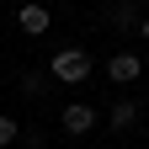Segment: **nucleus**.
<instances>
[{
	"instance_id": "obj_8",
	"label": "nucleus",
	"mask_w": 149,
	"mask_h": 149,
	"mask_svg": "<svg viewBox=\"0 0 149 149\" xmlns=\"http://www.w3.org/2000/svg\"><path fill=\"white\" fill-rule=\"evenodd\" d=\"M133 32H139V37H144V43H149V11L139 16V27H133Z\"/></svg>"
},
{
	"instance_id": "obj_2",
	"label": "nucleus",
	"mask_w": 149,
	"mask_h": 149,
	"mask_svg": "<svg viewBox=\"0 0 149 149\" xmlns=\"http://www.w3.org/2000/svg\"><path fill=\"white\" fill-rule=\"evenodd\" d=\"M96 123H101V112L91 107V101H64V112H59V128H64L69 139H85Z\"/></svg>"
},
{
	"instance_id": "obj_3",
	"label": "nucleus",
	"mask_w": 149,
	"mask_h": 149,
	"mask_svg": "<svg viewBox=\"0 0 149 149\" xmlns=\"http://www.w3.org/2000/svg\"><path fill=\"white\" fill-rule=\"evenodd\" d=\"M139 74H144V59H139V53L123 48V53H112V59H107V80H112V85H133Z\"/></svg>"
},
{
	"instance_id": "obj_6",
	"label": "nucleus",
	"mask_w": 149,
	"mask_h": 149,
	"mask_svg": "<svg viewBox=\"0 0 149 149\" xmlns=\"http://www.w3.org/2000/svg\"><path fill=\"white\" fill-rule=\"evenodd\" d=\"M48 91V69H27L22 74V96H43Z\"/></svg>"
},
{
	"instance_id": "obj_1",
	"label": "nucleus",
	"mask_w": 149,
	"mask_h": 149,
	"mask_svg": "<svg viewBox=\"0 0 149 149\" xmlns=\"http://www.w3.org/2000/svg\"><path fill=\"white\" fill-rule=\"evenodd\" d=\"M43 69H48V80H59V85H80V80H91V53L85 48H59Z\"/></svg>"
},
{
	"instance_id": "obj_7",
	"label": "nucleus",
	"mask_w": 149,
	"mask_h": 149,
	"mask_svg": "<svg viewBox=\"0 0 149 149\" xmlns=\"http://www.w3.org/2000/svg\"><path fill=\"white\" fill-rule=\"evenodd\" d=\"M16 139H22V123H16V117H6V112H0V149H11Z\"/></svg>"
},
{
	"instance_id": "obj_4",
	"label": "nucleus",
	"mask_w": 149,
	"mask_h": 149,
	"mask_svg": "<svg viewBox=\"0 0 149 149\" xmlns=\"http://www.w3.org/2000/svg\"><path fill=\"white\" fill-rule=\"evenodd\" d=\"M16 27H22L27 37H43V32L53 27V22H48V6H37V0H27V6L16 11Z\"/></svg>"
},
{
	"instance_id": "obj_5",
	"label": "nucleus",
	"mask_w": 149,
	"mask_h": 149,
	"mask_svg": "<svg viewBox=\"0 0 149 149\" xmlns=\"http://www.w3.org/2000/svg\"><path fill=\"white\" fill-rule=\"evenodd\" d=\"M107 123L117 128V133H128V128L139 123V101H128V96L123 101H107Z\"/></svg>"
}]
</instances>
